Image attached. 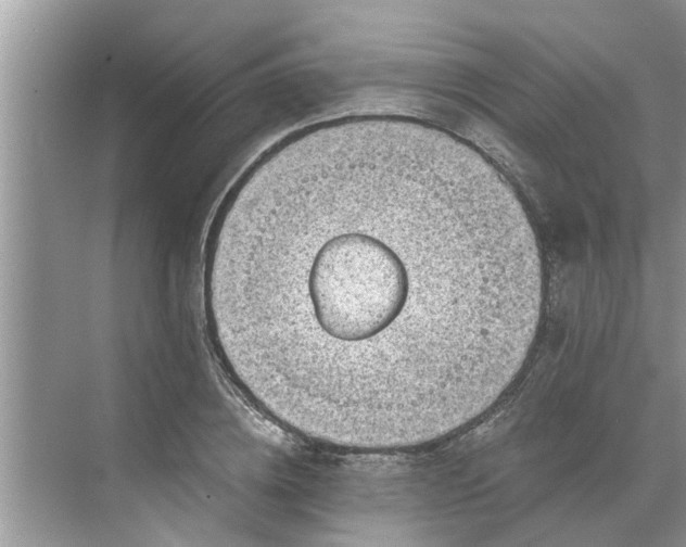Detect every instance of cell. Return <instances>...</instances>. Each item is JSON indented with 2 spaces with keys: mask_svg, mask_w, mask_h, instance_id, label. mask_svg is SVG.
<instances>
[{
  "mask_svg": "<svg viewBox=\"0 0 686 547\" xmlns=\"http://www.w3.org/2000/svg\"><path fill=\"white\" fill-rule=\"evenodd\" d=\"M301 258L225 246L208 280L231 321L291 311L300 326L239 347L293 339L245 359L252 371L309 339L263 374L293 395L322 360L306 397L329 405L390 406L412 417L450 396L483 354L510 293L504 251L467 219L434 239H386L341 229ZM291 390V391H292ZM292 395V396H293Z\"/></svg>",
  "mask_w": 686,
  "mask_h": 547,
  "instance_id": "cell-1",
  "label": "cell"
}]
</instances>
